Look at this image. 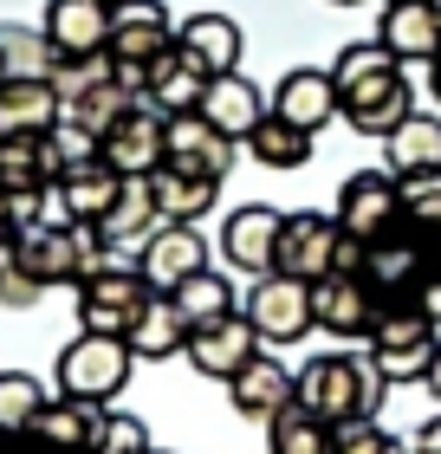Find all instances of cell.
Masks as SVG:
<instances>
[{"mask_svg":"<svg viewBox=\"0 0 441 454\" xmlns=\"http://www.w3.org/2000/svg\"><path fill=\"white\" fill-rule=\"evenodd\" d=\"M338 227L357 240H390L403 227V176L396 169H357L338 189Z\"/></svg>","mask_w":441,"mask_h":454,"instance_id":"7","label":"cell"},{"mask_svg":"<svg viewBox=\"0 0 441 454\" xmlns=\"http://www.w3.org/2000/svg\"><path fill=\"white\" fill-rule=\"evenodd\" d=\"M331 85H338L344 123L357 137H390L396 123L409 117V72L383 52V39H357L331 59Z\"/></svg>","mask_w":441,"mask_h":454,"instance_id":"1","label":"cell"},{"mask_svg":"<svg viewBox=\"0 0 441 454\" xmlns=\"http://www.w3.org/2000/svg\"><path fill=\"white\" fill-rule=\"evenodd\" d=\"M98 416H104L98 403H72V396H52L46 409H39L33 435H46L52 448H91V442H98Z\"/></svg>","mask_w":441,"mask_h":454,"instance_id":"34","label":"cell"},{"mask_svg":"<svg viewBox=\"0 0 441 454\" xmlns=\"http://www.w3.org/2000/svg\"><path fill=\"white\" fill-rule=\"evenodd\" d=\"M66 117V91L52 78H7L0 85V137H52Z\"/></svg>","mask_w":441,"mask_h":454,"instance_id":"21","label":"cell"},{"mask_svg":"<svg viewBox=\"0 0 441 454\" xmlns=\"http://www.w3.org/2000/svg\"><path fill=\"white\" fill-rule=\"evenodd\" d=\"M338 240H344L338 215H319V208L286 215V227H280V260H272V273L319 286L331 266H338Z\"/></svg>","mask_w":441,"mask_h":454,"instance_id":"8","label":"cell"},{"mask_svg":"<svg viewBox=\"0 0 441 454\" xmlns=\"http://www.w3.org/2000/svg\"><path fill=\"white\" fill-rule=\"evenodd\" d=\"M143 279L156 286V293H176L182 279H195L201 266H208V240H201V227L195 221H162L150 240H143Z\"/></svg>","mask_w":441,"mask_h":454,"instance_id":"14","label":"cell"},{"mask_svg":"<svg viewBox=\"0 0 441 454\" xmlns=\"http://www.w3.org/2000/svg\"><path fill=\"white\" fill-rule=\"evenodd\" d=\"M331 454H409V448L396 442L383 422H344L338 435H331Z\"/></svg>","mask_w":441,"mask_h":454,"instance_id":"40","label":"cell"},{"mask_svg":"<svg viewBox=\"0 0 441 454\" xmlns=\"http://www.w3.org/2000/svg\"><path fill=\"white\" fill-rule=\"evenodd\" d=\"M104 162H111L117 176H156L162 162H169V117L137 105L111 137H104Z\"/></svg>","mask_w":441,"mask_h":454,"instance_id":"16","label":"cell"},{"mask_svg":"<svg viewBox=\"0 0 441 454\" xmlns=\"http://www.w3.org/2000/svg\"><path fill=\"white\" fill-rule=\"evenodd\" d=\"M104 7H117V0H104Z\"/></svg>","mask_w":441,"mask_h":454,"instance_id":"48","label":"cell"},{"mask_svg":"<svg viewBox=\"0 0 441 454\" xmlns=\"http://www.w3.org/2000/svg\"><path fill=\"white\" fill-rule=\"evenodd\" d=\"M182 357L195 364L201 377L227 383L234 370H247V364L260 357V332H254V318H247V312H227V318H215V325H195Z\"/></svg>","mask_w":441,"mask_h":454,"instance_id":"12","label":"cell"},{"mask_svg":"<svg viewBox=\"0 0 441 454\" xmlns=\"http://www.w3.org/2000/svg\"><path fill=\"white\" fill-rule=\"evenodd\" d=\"M403 305H415V312H422V318H435V325H441V273H429V279L415 286V293H409Z\"/></svg>","mask_w":441,"mask_h":454,"instance_id":"42","label":"cell"},{"mask_svg":"<svg viewBox=\"0 0 441 454\" xmlns=\"http://www.w3.org/2000/svg\"><path fill=\"white\" fill-rule=\"evenodd\" d=\"M39 293H46V286H39V279H33L20 260H7V254H0V305H33Z\"/></svg>","mask_w":441,"mask_h":454,"instance_id":"41","label":"cell"},{"mask_svg":"<svg viewBox=\"0 0 441 454\" xmlns=\"http://www.w3.org/2000/svg\"><path fill=\"white\" fill-rule=\"evenodd\" d=\"M46 403L52 396L39 389V377H27V370H0V428H33Z\"/></svg>","mask_w":441,"mask_h":454,"instance_id":"38","label":"cell"},{"mask_svg":"<svg viewBox=\"0 0 441 454\" xmlns=\"http://www.w3.org/2000/svg\"><path fill=\"white\" fill-rule=\"evenodd\" d=\"M91 454H150V428H143L137 416H111V409H104Z\"/></svg>","mask_w":441,"mask_h":454,"instance_id":"39","label":"cell"},{"mask_svg":"<svg viewBox=\"0 0 441 454\" xmlns=\"http://www.w3.org/2000/svg\"><path fill=\"white\" fill-rule=\"evenodd\" d=\"M280 227H286V215L280 208H266V201H247V208H234L227 215V227H221V254H227V266L234 273H272V260H280Z\"/></svg>","mask_w":441,"mask_h":454,"instance_id":"15","label":"cell"},{"mask_svg":"<svg viewBox=\"0 0 441 454\" xmlns=\"http://www.w3.org/2000/svg\"><path fill=\"white\" fill-rule=\"evenodd\" d=\"M441 325L422 318L415 305H383L370 325V364H376V377L383 383H422L429 377V364H435V350H441Z\"/></svg>","mask_w":441,"mask_h":454,"instance_id":"5","label":"cell"},{"mask_svg":"<svg viewBox=\"0 0 441 454\" xmlns=\"http://www.w3.org/2000/svg\"><path fill=\"white\" fill-rule=\"evenodd\" d=\"M435 273V254L422 234H409V227H396L390 240H370V260H364V279L376 286L383 299H409L415 286Z\"/></svg>","mask_w":441,"mask_h":454,"instance_id":"17","label":"cell"},{"mask_svg":"<svg viewBox=\"0 0 441 454\" xmlns=\"http://www.w3.org/2000/svg\"><path fill=\"white\" fill-rule=\"evenodd\" d=\"M188 332H195V325L182 318V305L169 293H156L137 312V325L123 332V344L137 350V364H162V357H176V350H188Z\"/></svg>","mask_w":441,"mask_h":454,"instance_id":"27","label":"cell"},{"mask_svg":"<svg viewBox=\"0 0 441 454\" xmlns=\"http://www.w3.org/2000/svg\"><path fill=\"white\" fill-rule=\"evenodd\" d=\"M403 227L422 240H441V169L435 176H403Z\"/></svg>","mask_w":441,"mask_h":454,"instance_id":"37","label":"cell"},{"mask_svg":"<svg viewBox=\"0 0 441 454\" xmlns=\"http://www.w3.org/2000/svg\"><path fill=\"white\" fill-rule=\"evenodd\" d=\"M201 117L215 123L221 137H234V143H247L260 130V123L272 117V98L254 85L247 72H221L215 85H208V98H201Z\"/></svg>","mask_w":441,"mask_h":454,"instance_id":"22","label":"cell"},{"mask_svg":"<svg viewBox=\"0 0 441 454\" xmlns=\"http://www.w3.org/2000/svg\"><path fill=\"white\" fill-rule=\"evenodd\" d=\"M376 312H383V293L364 273H325L311 286V325L331 338H370Z\"/></svg>","mask_w":441,"mask_h":454,"instance_id":"10","label":"cell"},{"mask_svg":"<svg viewBox=\"0 0 441 454\" xmlns=\"http://www.w3.org/2000/svg\"><path fill=\"white\" fill-rule=\"evenodd\" d=\"M66 176V156H59L52 137H0V189H59Z\"/></svg>","mask_w":441,"mask_h":454,"instance_id":"25","label":"cell"},{"mask_svg":"<svg viewBox=\"0 0 441 454\" xmlns=\"http://www.w3.org/2000/svg\"><path fill=\"white\" fill-rule=\"evenodd\" d=\"M7 260H20L39 286H78L98 266H111V240L91 221H33V227L13 234Z\"/></svg>","mask_w":441,"mask_h":454,"instance_id":"3","label":"cell"},{"mask_svg":"<svg viewBox=\"0 0 441 454\" xmlns=\"http://www.w3.org/2000/svg\"><path fill=\"white\" fill-rule=\"evenodd\" d=\"M176 39H182V46L195 52L215 78H221V72H240V46H247V39H240V27H234L227 13H188L182 27H176Z\"/></svg>","mask_w":441,"mask_h":454,"instance_id":"30","label":"cell"},{"mask_svg":"<svg viewBox=\"0 0 441 454\" xmlns=\"http://www.w3.org/2000/svg\"><path fill=\"white\" fill-rule=\"evenodd\" d=\"M176 46V20L162 0H117L111 7V59L117 66H156Z\"/></svg>","mask_w":441,"mask_h":454,"instance_id":"11","label":"cell"},{"mask_svg":"<svg viewBox=\"0 0 441 454\" xmlns=\"http://www.w3.org/2000/svg\"><path fill=\"white\" fill-rule=\"evenodd\" d=\"M272 117L299 123V130H311V137H319L331 117H344V105H338V85H331V72H319V66L286 72V78H280V91H272Z\"/></svg>","mask_w":441,"mask_h":454,"instance_id":"23","label":"cell"},{"mask_svg":"<svg viewBox=\"0 0 441 454\" xmlns=\"http://www.w3.org/2000/svg\"><path fill=\"white\" fill-rule=\"evenodd\" d=\"M13 234H20V227H13V195L0 189V254H7V247H13Z\"/></svg>","mask_w":441,"mask_h":454,"instance_id":"44","label":"cell"},{"mask_svg":"<svg viewBox=\"0 0 441 454\" xmlns=\"http://www.w3.org/2000/svg\"><path fill=\"white\" fill-rule=\"evenodd\" d=\"M331 7H357V0H331Z\"/></svg>","mask_w":441,"mask_h":454,"instance_id":"47","label":"cell"},{"mask_svg":"<svg viewBox=\"0 0 441 454\" xmlns=\"http://www.w3.org/2000/svg\"><path fill=\"white\" fill-rule=\"evenodd\" d=\"M117 189H123V176L111 169V162H72L66 176H59V189H52V201L66 208V221H104L111 215V201H117Z\"/></svg>","mask_w":441,"mask_h":454,"instance_id":"26","label":"cell"},{"mask_svg":"<svg viewBox=\"0 0 441 454\" xmlns=\"http://www.w3.org/2000/svg\"><path fill=\"white\" fill-rule=\"evenodd\" d=\"M208 85H215V72H208L201 59L182 46V39H176V46L156 59V66H143V105H150V111H162V117L201 111Z\"/></svg>","mask_w":441,"mask_h":454,"instance_id":"13","label":"cell"},{"mask_svg":"<svg viewBox=\"0 0 441 454\" xmlns=\"http://www.w3.org/2000/svg\"><path fill=\"white\" fill-rule=\"evenodd\" d=\"M415 454H441V416H429L415 428Z\"/></svg>","mask_w":441,"mask_h":454,"instance_id":"43","label":"cell"},{"mask_svg":"<svg viewBox=\"0 0 441 454\" xmlns=\"http://www.w3.org/2000/svg\"><path fill=\"white\" fill-rule=\"evenodd\" d=\"M331 428L325 416H311L305 403H286L280 416L266 422V454H331Z\"/></svg>","mask_w":441,"mask_h":454,"instance_id":"32","label":"cell"},{"mask_svg":"<svg viewBox=\"0 0 441 454\" xmlns=\"http://www.w3.org/2000/svg\"><path fill=\"white\" fill-rule=\"evenodd\" d=\"M247 318H254L260 344H299L311 325V286L305 279H286V273H260L254 293H247Z\"/></svg>","mask_w":441,"mask_h":454,"instance_id":"9","label":"cell"},{"mask_svg":"<svg viewBox=\"0 0 441 454\" xmlns=\"http://www.w3.org/2000/svg\"><path fill=\"white\" fill-rule=\"evenodd\" d=\"M46 39L59 59H104L111 52V7L104 0H52Z\"/></svg>","mask_w":441,"mask_h":454,"instance_id":"20","label":"cell"},{"mask_svg":"<svg viewBox=\"0 0 441 454\" xmlns=\"http://www.w3.org/2000/svg\"><path fill=\"white\" fill-rule=\"evenodd\" d=\"M429 91H435V105H441V52L429 59Z\"/></svg>","mask_w":441,"mask_h":454,"instance_id":"45","label":"cell"},{"mask_svg":"<svg viewBox=\"0 0 441 454\" xmlns=\"http://www.w3.org/2000/svg\"><path fill=\"white\" fill-rule=\"evenodd\" d=\"M78 293V332H104V338H123L137 325V312L156 299V286L143 279V266H98L91 279L72 286Z\"/></svg>","mask_w":441,"mask_h":454,"instance_id":"6","label":"cell"},{"mask_svg":"<svg viewBox=\"0 0 441 454\" xmlns=\"http://www.w3.org/2000/svg\"><path fill=\"white\" fill-rule=\"evenodd\" d=\"M150 454H156V448H150Z\"/></svg>","mask_w":441,"mask_h":454,"instance_id":"49","label":"cell"},{"mask_svg":"<svg viewBox=\"0 0 441 454\" xmlns=\"http://www.w3.org/2000/svg\"><path fill=\"white\" fill-rule=\"evenodd\" d=\"M150 189H156V215L162 221H201V215H215V201H221V182L169 169V162L150 176Z\"/></svg>","mask_w":441,"mask_h":454,"instance_id":"31","label":"cell"},{"mask_svg":"<svg viewBox=\"0 0 441 454\" xmlns=\"http://www.w3.org/2000/svg\"><path fill=\"white\" fill-rule=\"evenodd\" d=\"M169 299L182 305V318H188V325H215V318L234 312V286H227V273H215V266H201L195 279H182Z\"/></svg>","mask_w":441,"mask_h":454,"instance_id":"36","label":"cell"},{"mask_svg":"<svg viewBox=\"0 0 441 454\" xmlns=\"http://www.w3.org/2000/svg\"><path fill=\"white\" fill-rule=\"evenodd\" d=\"M130 370H137V350L123 344V338H104V332H78L66 350H59V396H72V403H111L123 396V383H130Z\"/></svg>","mask_w":441,"mask_h":454,"instance_id":"4","label":"cell"},{"mask_svg":"<svg viewBox=\"0 0 441 454\" xmlns=\"http://www.w3.org/2000/svg\"><path fill=\"white\" fill-rule=\"evenodd\" d=\"M227 403H234L247 422H272V416L292 403V370L260 350L247 370H234V377H227Z\"/></svg>","mask_w":441,"mask_h":454,"instance_id":"24","label":"cell"},{"mask_svg":"<svg viewBox=\"0 0 441 454\" xmlns=\"http://www.w3.org/2000/svg\"><path fill=\"white\" fill-rule=\"evenodd\" d=\"M234 137H221L201 111H182L169 117V169H188V176H208V182H227L234 176Z\"/></svg>","mask_w":441,"mask_h":454,"instance_id":"18","label":"cell"},{"mask_svg":"<svg viewBox=\"0 0 441 454\" xmlns=\"http://www.w3.org/2000/svg\"><path fill=\"white\" fill-rule=\"evenodd\" d=\"M376 39H383V52L396 59V66H429V59L441 52L435 0H383V27H376Z\"/></svg>","mask_w":441,"mask_h":454,"instance_id":"19","label":"cell"},{"mask_svg":"<svg viewBox=\"0 0 441 454\" xmlns=\"http://www.w3.org/2000/svg\"><path fill=\"white\" fill-rule=\"evenodd\" d=\"M162 227V215H156V189H150V176H123V189H117V201H111V215L98 221V234L111 240V247H123V240H150Z\"/></svg>","mask_w":441,"mask_h":454,"instance_id":"29","label":"cell"},{"mask_svg":"<svg viewBox=\"0 0 441 454\" xmlns=\"http://www.w3.org/2000/svg\"><path fill=\"white\" fill-rule=\"evenodd\" d=\"M383 377H376L370 357H350V350H331V357H311L305 370H292V403H305L311 416H325L331 428L344 422H376V403H383Z\"/></svg>","mask_w":441,"mask_h":454,"instance_id":"2","label":"cell"},{"mask_svg":"<svg viewBox=\"0 0 441 454\" xmlns=\"http://www.w3.org/2000/svg\"><path fill=\"white\" fill-rule=\"evenodd\" d=\"M383 162L396 176H435L441 169V117L435 111H409L383 137Z\"/></svg>","mask_w":441,"mask_h":454,"instance_id":"28","label":"cell"},{"mask_svg":"<svg viewBox=\"0 0 441 454\" xmlns=\"http://www.w3.org/2000/svg\"><path fill=\"white\" fill-rule=\"evenodd\" d=\"M52 66H59V52H52L46 27H0V85L7 78H52Z\"/></svg>","mask_w":441,"mask_h":454,"instance_id":"33","label":"cell"},{"mask_svg":"<svg viewBox=\"0 0 441 454\" xmlns=\"http://www.w3.org/2000/svg\"><path fill=\"white\" fill-rule=\"evenodd\" d=\"M247 150H254V162H266V169H305L311 162V130H299V123L286 117H266L254 137H247Z\"/></svg>","mask_w":441,"mask_h":454,"instance_id":"35","label":"cell"},{"mask_svg":"<svg viewBox=\"0 0 441 454\" xmlns=\"http://www.w3.org/2000/svg\"><path fill=\"white\" fill-rule=\"evenodd\" d=\"M429 389H435V396H441V350H435V364H429V377H422Z\"/></svg>","mask_w":441,"mask_h":454,"instance_id":"46","label":"cell"}]
</instances>
